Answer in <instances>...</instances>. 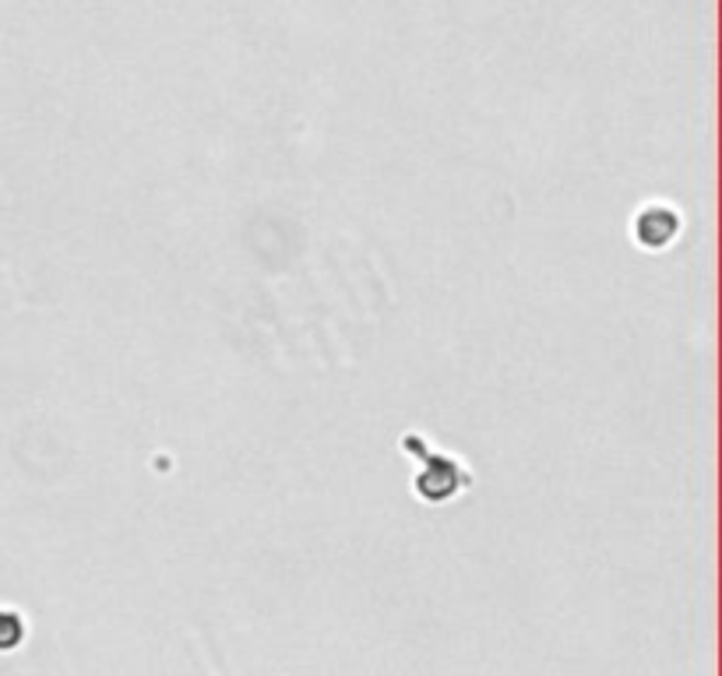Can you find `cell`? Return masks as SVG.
<instances>
[{
	"label": "cell",
	"instance_id": "6da1fadb",
	"mask_svg": "<svg viewBox=\"0 0 722 676\" xmlns=\"http://www.w3.org/2000/svg\"><path fill=\"white\" fill-rule=\"evenodd\" d=\"M19 635H22L19 620H14V617H4V613H0V649H11V644L19 641Z\"/></svg>",
	"mask_w": 722,
	"mask_h": 676
}]
</instances>
